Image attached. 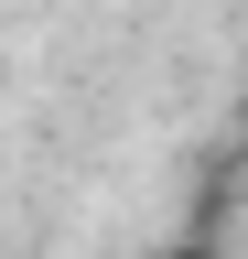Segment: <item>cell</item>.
Masks as SVG:
<instances>
[{
  "instance_id": "1",
  "label": "cell",
  "mask_w": 248,
  "mask_h": 259,
  "mask_svg": "<svg viewBox=\"0 0 248 259\" xmlns=\"http://www.w3.org/2000/svg\"><path fill=\"white\" fill-rule=\"evenodd\" d=\"M173 259H205V248H173Z\"/></svg>"
}]
</instances>
